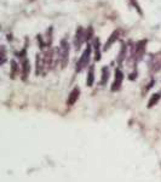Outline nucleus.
Returning a JSON list of instances; mask_svg holds the SVG:
<instances>
[{
	"label": "nucleus",
	"instance_id": "7",
	"mask_svg": "<svg viewBox=\"0 0 161 182\" xmlns=\"http://www.w3.org/2000/svg\"><path fill=\"white\" fill-rule=\"evenodd\" d=\"M79 95H80V90H79V87H75V89L72 91V93H70V96H69V99H68V106H73V105L78 101Z\"/></svg>",
	"mask_w": 161,
	"mask_h": 182
},
{
	"label": "nucleus",
	"instance_id": "5",
	"mask_svg": "<svg viewBox=\"0 0 161 182\" xmlns=\"http://www.w3.org/2000/svg\"><path fill=\"white\" fill-rule=\"evenodd\" d=\"M85 32L86 30H84L82 27H79L78 30H76V34H75V38H74V45H75V49L79 50L82 41L85 40Z\"/></svg>",
	"mask_w": 161,
	"mask_h": 182
},
{
	"label": "nucleus",
	"instance_id": "1",
	"mask_svg": "<svg viewBox=\"0 0 161 182\" xmlns=\"http://www.w3.org/2000/svg\"><path fill=\"white\" fill-rule=\"evenodd\" d=\"M68 56H69V44L66 39H63L59 46V61L62 67H66L68 65Z\"/></svg>",
	"mask_w": 161,
	"mask_h": 182
},
{
	"label": "nucleus",
	"instance_id": "6",
	"mask_svg": "<svg viewBox=\"0 0 161 182\" xmlns=\"http://www.w3.org/2000/svg\"><path fill=\"white\" fill-rule=\"evenodd\" d=\"M122 80H124V74L121 73L120 69H116V72H115V80H114V83H113L112 90H113V91L119 90L120 86H121V84H122Z\"/></svg>",
	"mask_w": 161,
	"mask_h": 182
},
{
	"label": "nucleus",
	"instance_id": "13",
	"mask_svg": "<svg viewBox=\"0 0 161 182\" xmlns=\"http://www.w3.org/2000/svg\"><path fill=\"white\" fill-rule=\"evenodd\" d=\"M160 100V94H155V95H153V97L149 100V103H148V107L150 108V107H153V106H155L156 103H157V101Z\"/></svg>",
	"mask_w": 161,
	"mask_h": 182
},
{
	"label": "nucleus",
	"instance_id": "12",
	"mask_svg": "<svg viewBox=\"0 0 161 182\" xmlns=\"http://www.w3.org/2000/svg\"><path fill=\"white\" fill-rule=\"evenodd\" d=\"M126 50H127V46L126 44L122 43V46H121V51L119 53V57H118V61H119V63H122V61L125 58V55H126Z\"/></svg>",
	"mask_w": 161,
	"mask_h": 182
},
{
	"label": "nucleus",
	"instance_id": "2",
	"mask_svg": "<svg viewBox=\"0 0 161 182\" xmlns=\"http://www.w3.org/2000/svg\"><path fill=\"white\" fill-rule=\"evenodd\" d=\"M90 57H91V47L87 46L86 50L84 51L82 56L80 57V59L78 61V65H76V71L80 72L84 67H86L88 65V61H90Z\"/></svg>",
	"mask_w": 161,
	"mask_h": 182
},
{
	"label": "nucleus",
	"instance_id": "10",
	"mask_svg": "<svg viewBox=\"0 0 161 182\" xmlns=\"http://www.w3.org/2000/svg\"><path fill=\"white\" fill-rule=\"evenodd\" d=\"M17 73H18V65L16 63V61L13 59V61H11V78L12 79L16 78Z\"/></svg>",
	"mask_w": 161,
	"mask_h": 182
},
{
	"label": "nucleus",
	"instance_id": "8",
	"mask_svg": "<svg viewBox=\"0 0 161 182\" xmlns=\"http://www.w3.org/2000/svg\"><path fill=\"white\" fill-rule=\"evenodd\" d=\"M119 33H120V30H115L114 33H112L110 38L108 39V41H107V44H106V46H104V50H108V49L110 47V45L118 40V38H119Z\"/></svg>",
	"mask_w": 161,
	"mask_h": 182
},
{
	"label": "nucleus",
	"instance_id": "16",
	"mask_svg": "<svg viewBox=\"0 0 161 182\" xmlns=\"http://www.w3.org/2000/svg\"><path fill=\"white\" fill-rule=\"evenodd\" d=\"M131 2H132V4L135 5V8H136V10H137V11L139 12V15H143V14H142V11H141V9H139V5L137 4V2H136V0H131Z\"/></svg>",
	"mask_w": 161,
	"mask_h": 182
},
{
	"label": "nucleus",
	"instance_id": "4",
	"mask_svg": "<svg viewBox=\"0 0 161 182\" xmlns=\"http://www.w3.org/2000/svg\"><path fill=\"white\" fill-rule=\"evenodd\" d=\"M145 44H147V40H141L139 43L136 44V46H135V53H133V58L136 61H139L142 58V56L144 55Z\"/></svg>",
	"mask_w": 161,
	"mask_h": 182
},
{
	"label": "nucleus",
	"instance_id": "11",
	"mask_svg": "<svg viewBox=\"0 0 161 182\" xmlns=\"http://www.w3.org/2000/svg\"><path fill=\"white\" fill-rule=\"evenodd\" d=\"M108 78H109V69H108V67H104V68L102 69V79H101V85L106 84V83H107V80H108Z\"/></svg>",
	"mask_w": 161,
	"mask_h": 182
},
{
	"label": "nucleus",
	"instance_id": "3",
	"mask_svg": "<svg viewBox=\"0 0 161 182\" xmlns=\"http://www.w3.org/2000/svg\"><path fill=\"white\" fill-rule=\"evenodd\" d=\"M149 68H150V72H153V73L157 72V71L161 68V52L154 55V56L150 58Z\"/></svg>",
	"mask_w": 161,
	"mask_h": 182
},
{
	"label": "nucleus",
	"instance_id": "15",
	"mask_svg": "<svg viewBox=\"0 0 161 182\" xmlns=\"http://www.w3.org/2000/svg\"><path fill=\"white\" fill-rule=\"evenodd\" d=\"M92 35H93V30H92V27H88V29L85 32V40L86 41H88L91 38H92Z\"/></svg>",
	"mask_w": 161,
	"mask_h": 182
},
{
	"label": "nucleus",
	"instance_id": "14",
	"mask_svg": "<svg viewBox=\"0 0 161 182\" xmlns=\"http://www.w3.org/2000/svg\"><path fill=\"white\" fill-rule=\"evenodd\" d=\"M93 84V66L90 67L88 71V78H87V86H92Z\"/></svg>",
	"mask_w": 161,
	"mask_h": 182
},
{
	"label": "nucleus",
	"instance_id": "9",
	"mask_svg": "<svg viewBox=\"0 0 161 182\" xmlns=\"http://www.w3.org/2000/svg\"><path fill=\"white\" fill-rule=\"evenodd\" d=\"M29 69H30L29 61L24 58V59H23V63H22V75H23V80L25 79V77H28V74H29Z\"/></svg>",
	"mask_w": 161,
	"mask_h": 182
}]
</instances>
